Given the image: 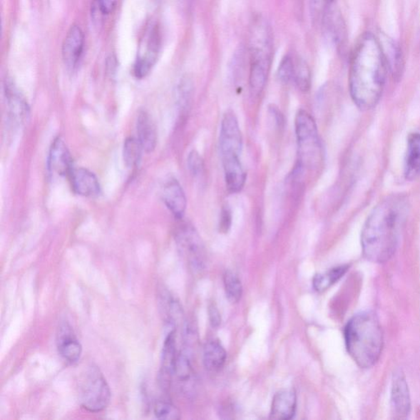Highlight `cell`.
<instances>
[{
  "mask_svg": "<svg viewBox=\"0 0 420 420\" xmlns=\"http://www.w3.org/2000/svg\"><path fill=\"white\" fill-rule=\"evenodd\" d=\"M232 225V212L230 209L228 207H225L222 210L221 212V217H220V230L223 232L226 233L228 232L229 229H230Z\"/></svg>",
  "mask_w": 420,
  "mask_h": 420,
  "instance_id": "34",
  "label": "cell"
},
{
  "mask_svg": "<svg viewBox=\"0 0 420 420\" xmlns=\"http://www.w3.org/2000/svg\"><path fill=\"white\" fill-rule=\"evenodd\" d=\"M240 156L237 155H221L225 169L226 187L229 193H237L244 188L247 175L243 170Z\"/></svg>",
  "mask_w": 420,
  "mask_h": 420,
  "instance_id": "17",
  "label": "cell"
},
{
  "mask_svg": "<svg viewBox=\"0 0 420 420\" xmlns=\"http://www.w3.org/2000/svg\"><path fill=\"white\" fill-rule=\"evenodd\" d=\"M294 59L290 56L282 58L278 68V78L282 83L287 84L293 81L294 78Z\"/></svg>",
  "mask_w": 420,
  "mask_h": 420,
  "instance_id": "31",
  "label": "cell"
},
{
  "mask_svg": "<svg viewBox=\"0 0 420 420\" xmlns=\"http://www.w3.org/2000/svg\"><path fill=\"white\" fill-rule=\"evenodd\" d=\"M178 354L176 332L175 328H173L166 336L162 352L159 381L163 389L167 390L170 386L172 379L175 374Z\"/></svg>",
  "mask_w": 420,
  "mask_h": 420,
  "instance_id": "10",
  "label": "cell"
},
{
  "mask_svg": "<svg viewBox=\"0 0 420 420\" xmlns=\"http://www.w3.org/2000/svg\"><path fill=\"white\" fill-rule=\"evenodd\" d=\"M227 359V352L219 342L210 341L206 343L203 352V362L205 367L216 372L220 370L225 365Z\"/></svg>",
  "mask_w": 420,
  "mask_h": 420,
  "instance_id": "22",
  "label": "cell"
},
{
  "mask_svg": "<svg viewBox=\"0 0 420 420\" xmlns=\"http://www.w3.org/2000/svg\"><path fill=\"white\" fill-rule=\"evenodd\" d=\"M293 81L298 88L303 92H307L311 87V73L307 62L302 58L294 60Z\"/></svg>",
  "mask_w": 420,
  "mask_h": 420,
  "instance_id": "27",
  "label": "cell"
},
{
  "mask_svg": "<svg viewBox=\"0 0 420 420\" xmlns=\"http://www.w3.org/2000/svg\"><path fill=\"white\" fill-rule=\"evenodd\" d=\"M68 178L76 194L85 198H94L101 193L99 180L88 169L74 168Z\"/></svg>",
  "mask_w": 420,
  "mask_h": 420,
  "instance_id": "16",
  "label": "cell"
},
{
  "mask_svg": "<svg viewBox=\"0 0 420 420\" xmlns=\"http://www.w3.org/2000/svg\"><path fill=\"white\" fill-rule=\"evenodd\" d=\"M48 169L51 175L69 176L73 170V158L64 140L57 138L53 141L48 157Z\"/></svg>",
  "mask_w": 420,
  "mask_h": 420,
  "instance_id": "11",
  "label": "cell"
},
{
  "mask_svg": "<svg viewBox=\"0 0 420 420\" xmlns=\"http://www.w3.org/2000/svg\"><path fill=\"white\" fill-rule=\"evenodd\" d=\"M406 157L405 176L409 181L420 177V134L409 135Z\"/></svg>",
  "mask_w": 420,
  "mask_h": 420,
  "instance_id": "21",
  "label": "cell"
},
{
  "mask_svg": "<svg viewBox=\"0 0 420 420\" xmlns=\"http://www.w3.org/2000/svg\"><path fill=\"white\" fill-rule=\"evenodd\" d=\"M296 134L299 168H317L322 160V146L317 125L305 111H299L296 117Z\"/></svg>",
  "mask_w": 420,
  "mask_h": 420,
  "instance_id": "5",
  "label": "cell"
},
{
  "mask_svg": "<svg viewBox=\"0 0 420 420\" xmlns=\"http://www.w3.org/2000/svg\"><path fill=\"white\" fill-rule=\"evenodd\" d=\"M250 89L259 95L265 89L270 74L272 56V36L270 26L265 19H255L250 31Z\"/></svg>",
  "mask_w": 420,
  "mask_h": 420,
  "instance_id": "4",
  "label": "cell"
},
{
  "mask_svg": "<svg viewBox=\"0 0 420 420\" xmlns=\"http://www.w3.org/2000/svg\"><path fill=\"white\" fill-rule=\"evenodd\" d=\"M163 200L167 208L178 220H181L187 209V198L182 185L176 179H170L163 189Z\"/></svg>",
  "mask_w": 420,
  "mask_h": 420,
  "instance_id": "18",
  "label": "cell"
},
{
  "mask_svg": "<svg viewBox=\"0 0 420 420\" xmlns=\"http://www.w3.org/2000/svg\"><path fill=\"white\" fill-rule=\"evenodd\" d=\"M188 163L190 173H192L195 177H200L202 175V173L204 172L205 165L203 160H202V158L198 151L193 150L190 153Z\"/></svg>",
  "mask_w": 420,
  "mask_h": 420,
  "instance_id": "32",
  "label": "cell"
},
{
  "mask_svg": "<svg viewBox=\"0 0 420 420\" xmlns=\"http://www.w3.org/2000/svg\"><path fill=\"white\" fill-rule=\"evenodd\" d=\"M392 407L397 418H406L411 412V397L408 384L401 371L394 374L391 387Z\"/></svg>",
  "mask_w": 420,
  "mask_h": 420,
  "instance_id": "15",
  "label": "cell"
},
{
  "mask_svg": "<svg viewBox=\"0 0 420 420\" xmlns=\"http://www.w3.org/2000/svg\"><path fill=\"white\" fill-rule=\"evenodd\" d=\"M208 313L210 324L212 325V328H219L222 320L221 314L220 310L217 309L215 304L210 305Z\"/></svg>",
  "mask_w": 420,
  "mask_h": 420,
  "instance_id": "35",
  "label": "cell"
},
{
  "mask_svg": "<svg viewBox=\"0 0 420 420\" xmlns=\"http://www.w3.org/2000/svg\"><path fill=\"white\" fill-rule=\"evenodd\" d=\"M223 282H225L226 296L229 302L237 303L242 298L243 291L240 278L235 272L228 270L223 276Z\"/></svg>",
  "mask_w": 420,
  "mask_h": 420,
  "instance_id": "28",
  "label": "cell"
},
{
  "mask_svg": "<svg viewBox=\"0 0 420 420\" xmlns=\"http://www.w3.org/2000/svg\"><path fill=\"white\" fill-rule=\"evenodd\" d=\"M347 352L358 367L369 369L379 362L384 348V332L372 312L356 314L344 331Z\"/></svg>",
  "mask_w": 420,
  "mask_h": 420,
  "instance_id": "3",
  "label": "cell"
},
{
  "mask_svg": "<svg viewBox=\"0 0 420 420\" xmlns=\"http://www.w3.org/2000/svg\"><path fill=\"white\" fill-rule=\"evenodd\" d=\"M311 8H312V13L314 18L320 19L323 15L332 7L336 5V0H311Z\"/></svg>",
  "mask_w": 420,
  "mask_h": 420,
  "instance_id": "33",
  "label": "cell"
},
{
  "mask_svg": "<svg viewBox=\"0 0 420 420\" xmlns=\"http://www.w3.org/2000/svg\"><path fill=\"white\" fill-rule=\"evenodd\" d=\"M297 394L293 390H282L272 399L270 419H292L297 411Z\"/></svg>",
  "mask_w": 420,
  "mask_h": 420,
  "instance_id": "19",
  "label": "cell"
},
{
  "mask_svg": "<svg viewBox=\"0 0 420 420\" xmlns=\"http://www.w3.org/2000/svg\"><path fill=\"white\" fill-rule=\"evenodd\" d=\"M194 86L192 79L185 76L178 86V98L180 106L188 108L193 96Z\"/></svg>",
  "mask_w": 420,
  "mask_h": 420,
  "instance_id": "30",
  "label": "cell"
},
{
  "mask_svg": "<svg viewBox=\"0 0 420 420\" xmlns=\"http://www.w3.org/2000/svg\"><path fill=\"white\" fill-rule=\"evenodd\" d=\"M220 148L221 155H241L242 135L238 120L232 111H227L222 119Z\"/></svg>",
  "mask_w": 420,
  "mask_h": 420,
  "instance_id": "9",
  "label": "cell"
},
{
  "mask_svg": "<svg viewBox=\"0 0 420 420\" xmlns=\"http://www.w3.org/2000/svg\"><path fill=\"white\" fill-rule=\"evenodd\" d=\"M56 342L58 353L65 361L72 364L79 361L83 354V347L68 322H63L59 325Z\"/></svg>",
  "mask_w": 420,
  "mask_h": 420,
  "instance_id": "12",
  "label": "cell"
},
{
  "mask_svg": "<svg viewBox=\"0 0 420 420\" xmlns=\"http://www.w3.org/2000/svg\"><path fill=\"white\" fill-rule=\"evenodd\" d=\"M154 414L157 419L177 420L181 419V411L170 401L158 400L155 403Z\"/></svg>",
  "mask_w": 420,
  "mask_h": 420,
  "instance_id": "29",
  "label": "cell"
},
{
  "mask_svg": "<svg viewBox=\"0 0 420 420\" xmlns=\"http://www.w3.org/2000/svg\"><path fill=\"white\" fill-rule=\"evenodd\" d=\"M4 95L11 120L17 125H23L29 116V106L21 93L12 81L4 83Z\"/></svg>",
  "mask_w": 420,
  "mask_h": 420,
  "instance_id": "13",
  "label": "cell"
},
{
  "mask_svg": "<svg viewBox=\"0 0 420 420\" xmlns=\"http://www.w3.org/2000/svg\"><path fill=\"white\" fill-rule=\"evenodd\" d=\"M180 383L188 384L193 378V367L190 352L187 349L178 354L175 374Z\"/></svg>",
  "mask_w": 420,
  "mask_h": 420,
  "instance_id": "25",
  "label": "cell"
},
{
  "mask_svg": "<svg viewBox=\"0 0 420 420\" xmlns=\"http://www.w3.org/2000/svg\"><path fill=\"white\" fill-rule=\"evenodd\" d=\"M383 46L389 71L395 80L401 78L404 70V60L399 46L390 40L387 41V45Z\"/></svg>",
  "mask_w": 420,
  "mask_h": 420,
  "instance_id": "23",
  "label": "cell"
},
{
  "mask_svg": "<svg viewBox=\"0 0 420 420\" xmlns=\"http://www.w3.org/2000/svg\"><path fill=\"white\" fill-rule=\"evenodd\" d=\"M103 15L111 14L116 7V0H96Z\"/></svg>",
  "mask_w": 420,
  "mask_h": 420,
  "instance_id": "36",
  "label": "cell"
},
{
  "mask_svg": "<svg viewBox=\"0 0 420 420\" xmlns=\"http://www.w3.org/2000/svg\"><path fill=\"white\" fill-rule=\"evenodd\" d=\"M349 270L348 265L336 267L323 274L316 275L313 280V287L318 292L328 290L332 285L340 280Z\"/></svg>",
  "mask_w": 420,
  "mask_h": 420,
  "instance_id": "24",
  "label": "cell"
},
{
  "mask_svg": "<svg viewBox=\"0 0 420 420\" xmlns=\"http://www.w3.org/2000/svg\"><path fill=\"white\" fill-rule=\"evenodd\" d=\"M389 72L381 41L367 32L354 48L349 73L351 96L361 110H371L377 106Z\"/></svg>",
  "mask_w": 420,
  "mask_h": 420,
  "instance_id": "1",
  "label": "cell"
},
{
  "mask_svg": "<svg viewBox=\"0 0 420 420\" xmlns=\"http://www.w3.org/2000/svg\"><path fill=\"white\" fill-rule=\"evenodd\" d=\"M84 34L80 26L73 25L68 32L63 45V58L65 65L73 70L83 56Z\"/></svg>",
  "mask_w": 420,
  "mask_h": 420,
  "instance_id": "14",
  "label": "cell"
},
{
  "mask_svg": "<svg viewBox=\"0 0 420 420\" xmlns=\"http://www.w3.org/2000/svg\"><path fill=\"white\" fill-rule=\"evenodd\" d=\"M410 212L405 195H392L375 207L362 233L364 257L374 263H385L394 255Z\"/></svg>",
  "mask_w": 420,
  "mask_h": 420,
  "instance_id": "2",
  "label": "cell"
},
{
  "mask_svg": "<svg viewBox=\"0 0 420 420\" xmlns=\"http://www.w3.org/2000/svg\"><path fill=\"white\" fill-rule=\"evenodd\" d=\"M161 47L159 27L154 26L145 34L141 42L138 58L134 65V74L138 78H145L155 64Z\"/></svg>",
  "mask_w": 420,
  "mask_h": 420,
  "instance_id": "7",
  "label": "cell"
},
{
  "mask_svg": "<svg viewBox=\"0 0 420 420\" xmlns=\"http://www.w3.org/2000/svg\"><path fill=\"white\" fill-rule=\"evenodd\" d=\"M138 138H130L125 140L123 146V160L129 168L138 167L143 152Z\"/></svg>",
  "mask_w": 420,
  "mask_h": 420,
  "instance_id": "26",
  "label": "cell"
},
{
  "mask_svg": "<svg viewBox=\"0 0 420 420\" xmlns=\"http://www.w3.org/2000/svg\"><path fill=\"white\" fill-rule=\"evenodd\" d=\"M136 134L143 150L146 153L154 151L157 144V130L150 114L140 111L136 119Z\"/></svg>",
  "mask_w": 420,
  "mask_h": 420,
  "instance_id": "20",
  "label": "cell"
},
{
  "mask_svg": "<svg viewBox=\"0 0 420 420\" xmlns=\"http://www.w3.org/2000/svg\"><path fill=\"white\" fill-rule=\"evenodd\" d=\"M176 240L181 252L193 270H200L204 266V247L195 228L183 225L178 229Z\"/></svg>",
  "mask_w": 420,
  "mask_h": 420,
  "instance_id": "8",
  "label": "cell"
},
{
  "mask_svg": "<svg viewBox=\"0 0 420 420\" xmlns=\"http://www.w3.org/2000/svg\"><path fill=\"white\" fill-rule=\"evenodd\" d=\"M79 401L87 411L101 412L110 405V385L96 365L87 367L79 380Z\"/></svg>",
  "mask_w": 420,
  "mask_h": 420,
  "instance_id": "6",
  "label": "cell"
}]
</instances>
